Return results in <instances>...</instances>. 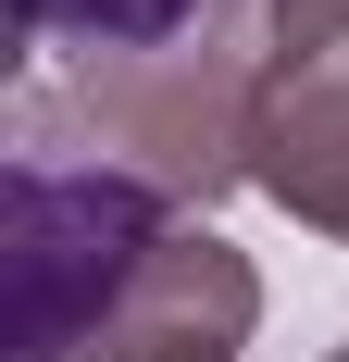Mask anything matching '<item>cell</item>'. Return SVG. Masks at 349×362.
<instances>
[{
	"label": "cell",
	"instance_id": "1",
	"mask_svg": "<svg viewBox=\"0 0 349 362\" xmlns=\"http://www.w3.org/2000/svg\"><path fill=\"white\" fill-rule=\"evenodd\" d=\"M174 200L112 175L100 150H75L37 100H13V163H0V275H13V337L0 362H88L112 300L138 288V262L174 238Z\"/></svg>",
	"mask_w": 349,
	"mask_h": 362
},
{
	"label": "cell",
	"instance_id": "2",
	"mask_svg": "<svg viewBox=\"0 0 349 362\" xmlns=\"http://www.w3.org/2000/svg\"><path fill=\"white\" fill-rule=\"evenodd\" d=\"M63 125L75 150H100L112 175L162 187L174 213H212L225 187H249V138H262V63L225 37H174V50H125V63H75L63 88H13Z\"/></svg>",
	"mask_w": 349,
	"mask_h": 362
},
{
	"label": "cell",
	"instance_id": "3",
	"mask_svg": "<svg viewBox=\"0 0 349 362\" xmlns=\"http://www.w3.org/2000/svg\"><path fill=\"white\" fill-rule=\"evenodd\" d=\"M249 337H262V262L187 213L138 262V288L112 300V325L88 337V362H237Z\"/></svg>",
	"mask_w": 349,
	"mask_h": 362
},
{
	"label": "cell",
	"instance_id": "4",
	"mask_svg": "<svg viewBox=\"0 0 349 362\" xmlns=\"http://www.w3.org/2000/svg\"><path fill=\"white\" fill-rule=\"evenodd\" d=\"M249 187H262L287 225L349 238V37H337V50H312V63H287V75H262Z\"/></svg>",
	"mask_w": 349,
	"mask_h": 362
},
{
	"label": "cell",
	"instance_id": "5",
	"mask_svg": "<svg viewBox=\"0 0 349 362\" xmlns=\"http://www.w3.org/2000/svg\"><path fill=\"white\" fill-rule=\"evenodd\" d=\"M212 37L249 50L262 75H287V63H312V50L349 37V0H212Z\"/></svg>",
	"mask_w": 349,
	"mask_h": 362
},
{
	"label": "cell",
	"instance_id": "6",
	"mask_svg": "<svg viewBox=\"0 0 349 362\" xmlns=\"http://www.w3.org/2000/svg\"><path fill=\"white\" fill-rule=\"evenodd\" d=\"M324 362H349V337H337V350H324Z\"/></svg>",
	"mask_w": 349,
	"mask_h": 362
}]
</instances>
